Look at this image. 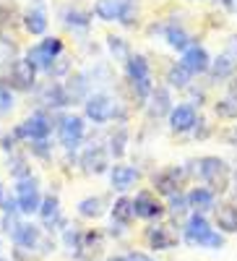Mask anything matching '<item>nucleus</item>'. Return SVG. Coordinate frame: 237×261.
Masks as SVG:
<instances>
[{"label":"nucleus","instance_id":"obj_36","mask_svg":"<svg viewBox=\"0 0 237 261\" xmlns=\"http://www.w3.org/2000/svg\"><path fill=\"white\" fill-rule=\"evenodd\" d=\"M107 47H110V53L117 60H128V58H131V47H128V42L123 37H107Z\"/></svg>","mask_w":237,"mask_h":261},{"label":"nucleus","instance_id":"obj_30","mask_svg":"<svg viewBox=\"0 0 237 261\" xmlns=\"http://www.w3.org/2000/svg\"><path fill=\"white\" fill-rule=\"evenodd\" d=\"M63 86H66V94H68V105L89 97V81H86V73H76L73 79H68V84H63Z\"/></svg>","mask_w":237,"mask_h":261},{"label":"nucleus","instance_id":"obj_6","mask_svg":"<svg viewBox=\"0 0 237 261\" xmlns=\"http://www.w3.org/2000/svg\"><path fill=\"white\" fill-rule=\"evenodd\" d=\"M11 134L18 139V141H29V144H34V141H47V136L52 134V118L45 113V110H37V113H32L29 118H24L21 120Z\"/></svg>","mask_w":237,"mask_h":261},{"label":"nucleus","instance_id":"obj_26","mask_svg":"<svg viewBox=\"0 0 237 261\" xmlns=\"http://www.w3.org/2000/svg\"><path fill=\"white\" fill-rule=\"evenodd\" d=\"M214 220L222 235H234L237 232V206L234 204H219L214 206Z\"/></svg>","mask_w":237,"mask_h":261},{"label":"nucleus","instance_id":"obj_23","mask_svg":"<svg viewBox=\"0 0 237 261\" xmlns=\"http://www.w3.org/2000/svg\"><path fill=\"white\" fill-rule=\"evenodd\" d=\"M146 110H149V118H157V120L164 118V115H169V110H172V97H169L167 86H154L152 94H149Z\"/></svg>","mask_w":237,"mask_h":261},{"label":"nucleus","instance_id":"obj_46","mask_svg":"<svg viewBox=\"0 0 237 261\" xmlns=\"http://www.w3.org/2000/svg\"><path fill=\"white\" fill-rule=\"evenodd\" d=\"M0 261H8V258H3V256H0Z\"/></svg>","mask_w":237,"mask_h":261},{"label":"nucleus","instance_id":"obj_32","mask_svg":"<svg viewBox=\"0 0 237 261\" xmlns=\"http://www.w3.org/2000/svg\"><path fill=\"white\" fill-rule=\"evenodd\" d=\"M8 172H11L16 180L34 175V172H32V165H29V160H26V154H21V151H11V157H8Z\"/></svg>","mask_w":237,"mask_h":261},{"label":"nucleus","instance_id":"obj_2","mask_svg":"<svg viewBox=\"0 0 237 261\" xmlns=\"http://www.w3.org/2000/svg\"><path fill=\"white\" fill-rule=\"evenodd\" d=\"M6 232L11 235V241L18 251H39V253H50L52 241H47L42 227L32 225V222H21L16 217H6Z\"/></svg>","mask_w":237,"mask_h":261},{"label":"nucleus","instance_id":"obj_5","mask_svg":"<svg viewBox=\"0 0 237 261\" xmlns=\"http://www.w3.org/2000/svg\"><path fill=\"white\" fill-rule=\"evenodd\" d=\"M83 115L97 125H104V123H110L115 118H123V110H120L117 99H112L110 94L94 92V94H89L83 99Z\"/></svg>","mask_w":237,"mask_h":261},{"label":"nucleus","instance_id":"obj_28","mask_svg":"<svg viewBox=\"0 0 237 261\" xmlns=\"http://www.w3.org/2000/svg\"><path fill=\"white\" fill-rule=\"evenodd\" d=\"M78 214L83 217V220H99V217L107 212V201L102 199V196H86V199L78 201Z\"/></svg>","mask_w":237,"mask_h":261},{"label":"nucleus","instance_id":"obj_4","mask_svg":"<svg viewBox=\"0 0 237 261\" xmlns=\"http://www.w3.org/2000/svg\"><path fill=\"white\" fill-rule=\"evenodd\" d=\"M125 76L133 86L136 99H141V102L149 99V94L154 89V81H152V65H149V60L143 55H131L125 60Z\"/></svg>","mask_w":237,"mask_h":261},{"label":"nucleus","instance_id":"obj_24","mask_svg":"<svg viewBox=\"0 0 237 261\" xmlns=\"http://www.w3.org/2000/svg\"><path fill=\"white\" fill-rule=\"evenodd\" d=\"M185 199H188V209H193L196 214H203L217 206V193L206 186H196L190 193H185Z\"/></svg>","mask_w":237,"mask_h":261},{"label":"nucleus","instance_id":"obj_43","mask_svg":"<svg viewBox=\"0 0 237 261\" xmlns=\"http://www.w3.org/2000/svg\"><path fill=\"white\" fill-rule=\"evenodd\" d=\"M227 97L237 102V73H234V79L229 81V89H227Z\"/></svg>","mask_w":237,"mask_h":261},{"label":"nucleus","instance_id":"obj_27","mask_svg":"<svg viewBox=\"0 0 237 261\" xmlns=\"http://www.w3.org/2000/svg\"><path fill=\"white\" fill-rule=\"evenodd\" d=\"M104 248V235L97 232V230H86L83 238H81V251H78V258H97Z\"/></svg>","mask_w":237,"mask_h":261},{"label":"nucleus","instance_id":"obj_1","mask_svg":"<svg viewBox=\"0 0 237 261\" xmlns=\"http://www.w3.org/2000/svg\"><path fill=\"white\" fill-rule=\"evenodd\" d=\"M183 241L190 248H206V251H222L224 248V235L219 230H214L203 214H196V212L188 217V222L183 227Z\"/></svg>","mask_w":237,"mask_h":261},{"label":"nucleus","instance_id":"obj_15","mask_svg":"<svg viewBox=\"0 0 237 261\" xmlns=\"http://www.w3.org/2000/svg\"><path fill=\"white\" fill-rule=\"evenodd\" d=\"M81 167L89 175H102V172L110 170V162H107V146L104 144H89L81 154Z\"/></svg>","mask_w":237,"mask_h":261},{"label":"nucleus","instance_id":"obj_37","mask_svg":"<svg viewBox=\"0 0 237 261\" xmlns=\"http://www.w3.org/2000/svg\"><path fill=\"white\" fill-rule=\"evenodd\" d=\"M68 71H71V60H68L66 53H63V55L50 65V68H47V76H50V79H60V76H66Z\"/></svg>","mask_w":237,"mask_h":261},{"label":"nucleus","instance_id":"obj_12","mask_svg":"<svg viewBox=\"0 0 237 261\" xmlns=\"http://www.w3.org/2000/svg\"><path fill=\"white\" fill-rule=\"evenodd\" d=\"M209 73H211L214 81H224V79H229V76L237 73V34H232V37L227 39L224 50L211 60Z\"/></svg>","mask_w":237,"mask_h":261},{"label":"nucleus","instance_id":"obj_44","mask_svg":"<svg viewBox=\"0 0 237 261\" xmlns=\"http://www.w3.org/2000/svg\"><path fill=\"white\" fill-rule=\"evenodd\" d=\"M107 261H128V256H123V253H115V256H110Z\"/></svg>","mask_w":237,"mask_h":261},{"label":"nucleus","instance_id":"obj_8","mask_svg":"<svg viewBox=\"0 0 237 261\" xmlns=\"http://www.w3.org/2000/svg\"><path fill=\"white\" fill-rule=\"evenodd\" d=\"M63 53H66V47H63V39L60 37H45V39L34 42V45L26 50V60L34 65L37 71H45L47 73V68Z\"/></svg>","mask_w":237,"mask_h":261},{"label":"nucleus","instance_id":"obj_17","mask_svg":"<svg viewBox=\"0 0 237 261\" xmlns=\"http://www.w3.org/2000/svg\"><path fill=\"white\" fill-rule=\"evenodd\" d=\"M42 225H45L47 230H60V225H66V220H63V206H60V199L55 193L50 196H42V204L37 209Z\"/></svg>","mask_w":237,"mask_h":261},{"label":"nucleus","instance_id":"obj_7","mask_svg":"<svg viewBox=\"0 0 237 261\" xmlns=\"http://www.w3.org/2000/svg\"><path fill=\"white\" fill-rule=\"evenodd\" d=\"M196 167V175L217 193V191H224L229 186V165L219 157H201L198 162H193Z\"/></svg>","mask_w":237,"mask_h":261},{"label":"nucleus","instance_id":"obj_31","mask_svg":"<svg viewBox=\"0 0 237 261\" xmlns=\"http://www.w3.org/2000/svg\"><path fill=\"white\" fill-rule=\"evenodd\" d=\"M60 16H63V24H66L68 29H73V32L89 29V24H92L89 13H83V11H78V8H63Z\"/></svg>","mask_w":237,"mask_h":261},{"label":"nucleus","instance_id":"obj_34","mask_svg":"<svg viewBox=\"0 0 237 261\" xmlns=\"http://www.w3.org/2000/svg\"><path fill=\"white\" fill-rule=\"evenodd\" d=\"M81 238H83V230H78V227H63V246L68 248V253H71L73 258H78Z\"/></svg>","mask_w":237,"mask_h":261},{"label":"nucleus","instance_id":"obj_38","mask_svg":"<svg viewBox=\"0 0 237 261\" xmlns=\"http://www.w3.org/2000/svg\"><path fill=\"white\" fill-rule=\"evenodd\" d=\"M214 110H217V115L219 118H237V102L234 99H229V97H222L219 102H217V107H214Z\"/></svg>","mask_w":237,"mask_h":261},{"label":"nucleus","instance_id":"obj_29","mask_svg":"<svg viewBox=\"0 0 237 261\" xmlns=\"http://www.w3.org/2000/svg\"><path fill=\"white\" fill-rule=\"evenodd\" d=\"M164 39H167V45H169L172 50H180V53L193 45L190 34H188L183 27H177V24H167V27H164Z\"/></svg>","mask_w":237,"mask_h":261},{"label":"nucleus","instance_id":"obj_21","mask_svg":"<svg viewBox=\"0 0 237 261\" xmlns=\"http://www.w3.org/2000/svg\"><path fill=\"white\" fill-rule=\"evenodd\" d=\"M138 183V170L133 165H112L110 167V186L117 193H128Z\"/></svg>","mask_w":237,"mask_h":261},{"label":"nucleus","instance_id":"obj_13","mask_svg":"<svg viewBox=\"0 0 237 261\" xmlns=\"http://www.w3.org/2000/svg\"><path fill=\"white\" fill-rule=\"evenodd\" d=\"M37 102L42 105V110H60V107H68V94L66 86L60 81H47L37 89Z\"/></svg>","mask_w":237,"mask_h":261},{"label":"nucleus","instance_id":"obj_18","mask_svg":"<svg viewBox=\"0 0 237 261\" xmlns=\"http://www.w3.org/2000/svg\"><path fill=\"white\" fill-rule=\"evenodd\" d=\"M188 175V170L185 167H164L159 170L157 175H154V188L157 193H164V196H172V193H177L183 180Z\"/></svg>","mask_w":237,"mask_h":261},{"label":"nucleus","instance_id":"obj_35","mask_svg":"<svg viewBox=\"0 0 237 261\" xmlns=\"http://www.w3.org/2000/svg\"><path fill=\"white\" fill-rule=\"evenodd\" d=\"M128 144V130L120 125L117 130H115V134L110 136V146H107V154H112V157H123L125 154V146Z\"/></svg>","mask_w":237,"mask_h":261},{"label":"nucleus","instance_id":"obj_16","mask_svg":"<svg viewBox=\"0 0 237 261\" xmlns=\"http://www.w3.org/2000/svg\"><path fill=\"white\" fill-rule=\"evenodd\" d=\"M177 63L183 65V68H185L190 76H196V73H206V71H209L211 58H209V53H206L203 45H196V42H193L190 47L183 50V55H180Z\"/></svg>","mask_w":237,"mask_h":261},{"label":"nucleus","instance_id":"obj_9","mask_svg":"<svg viewBox=\"0 0 237 261\" xmlns=\"http://www.w3.org/2000/svg\"><path fill=\"white\" fill-rule=\"evenodd\" d=\"M6 71H8V76L3 79V84L11 92H32L37 86V68L26 58H16Z\"/></svg>","mask_w":237,"mask_h":261},{"label":"nucleus","instance_id":"obj_39","mask_svg":"<svg viewBox=\"0 0 237 261\" xmlns=\"http://www.w3.org/2000/svg\"><path fill=\"white\" fill-rule=\"evenodd\" d=\"M16 107V97H13V92L8 89V86L0 81V115H6V113H11Z\"/></svg>","mask_w":237,"mask_h":261},{"label":"nucleus","instance_id":"obj_33","mask_svg":"<svg viewBox=\"0 0 237 261\" xmlns=\"http://www.w3.org/2000/svg\"><path fill=\"white\" fill-rule=\"evenodd\" d=\"M167 84L172 86V89H188L190 86V73L183 68L180 63H172L169 71H167Z\"/></svg>","mask_w":237,"mask_h":261},{"label":"nucleus","instance_id":"obj_11","mask_svg":"<svg viewBox=\"0 0 237 261\" xmlns=\"http://www.w3.org/2000/svg\"><path fill=\"white\" fill-rule=\"evenodd\" d=\"M86 139V123L81 115H63L57 123V141L63 149L76 151Z\"/></svg>","mask_w":237,"mask_h":261},{"label":"nucleus","instance_id":"obj_14","mask_svg":"<svg viewBox=\"0 0 237 261\" xmlns=\"http://www.w3.org/2000/svg\"><path fill=\"white\" fill-rule=\"evenodd\" d=\"M131 206H133V217H138V220H149V222L159 220V217L164 214L162 201L152 191H138L136 199H131Z\"/></svg>","mask_w":237,"mask_h":261},{"label":"nucleus","instance_id":"obj_3","mask_svg":"<svg viewBox=\"0 0 237 261\" xmlns=\"http://www.w3.org/2000/svg\"><path fill=\"white\" fill-rule=\"evenodd\" d=\"M94 13L102 21H115V24L131 27L138 18V3L136 0H97Z\"/></svg>","mask_w":237,"mask_h":261},{"label":"nucleus","instance_id":"obj_19","mask_svg":"<svg viewBox=\"0 0 237 261\" xmlns=\"http://www.w3.org/2000/svg\"><path fill=\"white\" fill-rule=\"evenodd\" d=\"M198 125V113L193 105H177L169 110V128L175 134H188Z\"/></svg>","mask_w":237,"mask_h":261},{"label":"nucleus","instance_id":"obj_25","mask_svg":"<svg viewBox=\"0 0 237 261\" xmlns=\"http://www.w3.org/2000/svg\"><path fill=\"white\" fill-rule=\"evenodd\" d=\"M110 217H112V230L117 227V235L128 230V225L133 222V206H131V199H125V196H120V199L112 204L110 209Z\"/></svg>","mask_w":237,"mask_h":261},{"label":"nucleus","instance_id":"obj_10","mask_svg":"<svg viewBox=\"0 0 237 261\" xmlns=\"http://www.w3.org/2000/svg\"><path fill=\"white\" fill-rule=\"evenodd\" d=\"M13 199L18 206V214H34L42 204V191H39V180L37 175L29 178H21L13 186Z\"/></svg>","mask_w":237,"mask_h":261},{"label":"nucleus","instance_id":"obj_20","mask_svg":"<svg viewBox=\"0 0 237 261\" xmlns=\"http://www.w3.org/2000/svg\"><path fill=\"white\" fill-rule=\"evenodd\" d=\"M146 243L154 251H172L177 246V232L167 225H152L146 230Z\"/></svg>","mask_w":237,"mask_h":261},{"label":"nucleus","instance_id":"obj_40","mask_svg":"<svg viewBox=\"0 0 237 261\" xmlns=\"http://www.w3.org/2000/svg\"><path fill=\"white\" fill-rule=\"evenodd\" d=\"M169 212L175 214V217H183L188 212V199H185V193H172L169 196Z\"/></svg>","mask_w":237,"mask_h":261},{"label":"nucleus","instance_id":"obj_22","mask_svg":"<svg viewBox=\"0 0 237 261\" xmlns=\"http://www.w3.org/2000/svg\"><path fill=\"white\" fill-rule=\"evenodd\" d=\"M21 24H24V29L32 34V37H42L47 32V11L42 6H29L24 13H21Z\"/></svg>","mask_w":237,"mask_h":261},{"label":"nucleus","instance_id":"obj_45","mask_svg":"<svg viewBox=\"0 0 237 261\" xmlns=\"http://www.w3.org/2000/svg\"><path fill=\"white\" fill-rule=\"evenodd\" d=\"M232 141H234V146H237V125H234V130H232Z\"/></svg>","mask_w":237,"mask_h":261},{"label":"nucleus","instance_id":"obj_41","mask_svg":"<svg viewBox=\"0 0 237 261\" xmlns=\"http://www.w3.org/2000/svg\"><path fill=\"white\" fill-rule=\"evenodd\" d=\"M128 261H157V258L143 253V251H131V253H128Z\"/></svg>","mask_w":237,"mask_h":261},{"label":"nucleus","instance_id":"obj_42","mask_svg":"<svg viewBox=\"0 0 237 261\" xmlns=\"http://www.w3.org/2000/svg\"><path fill=\"white\" fill-rule=\"evenodd\" d=\"M219 6H222L227 13H237V0H219Z\"/></svg>","mask_w":237,"mask_h":261}]
</instances>
